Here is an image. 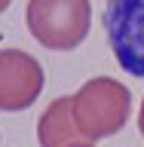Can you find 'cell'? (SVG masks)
<instances>
[{"label": "cell", "instance_id": "6da1fadb", "mask_svg": "<svg viewBox=\"0 0 144 147\" xmlns=\"http://www.w3.org/2000/svg\"><path fill=\"white\" fill-rule=\"evenodd\" d=\"M129 110H132L129 89L110 77H92L74 92V123L86 138V144L117 135L126 126Z\"/></svg>", "mask_w": 144, "mask_h": 147}, {"label": "cell", "instance_id": "7a4b0ae2", "mask_svg": "<svg viewBox=\"0 0 144 147\" xmlns=\"http://www.w3.org/2000/svg\"><path fill=\"white\" fill-rule=\"evenodd\" d=\"M25 22L46 49H74L89 34L92 6L86 0H34L25 9Z\"/></svg>", "mask_w": 144, "mask_h": 147}, {"label": "cell", "instance_id": "3957f363", "mask_svg": "<svg viewBox=\"0 0 144 147\" xmlns=\"http://www.w3.org/2000/svg\"><path fill=\"white\" fill-rule=\"evenodd\" d=\"M104 34L120 67L144 80V0H117L104 6Z\"/></svg>", "mask_w": 144, "mask_h": 147}, {"label": "cell", "instance_id": "277c9868", "mask_svg": "<svg viewBox=\"0 0 144 147\" xmlns=\"http://www.w3.org/2000/svg\"><path fill=\"white\" fill-rule=\"evenodd\" d=\"M43 64L22 49H0V110H25L43 92Z\"/></svg>", "mask_w": 144, "mask_h": 147}, {"label": "cell", "instance_id": "5b68a950", "mask_svg": "<svg viewBox=\"0 0 144 147\" xmlns=\"http://www.w3.org/2000/svg\"><path fill=\"white\" fill-rule=\"evenodd\" d=\"M37 138H40V147L86 144V138L80 135V129L74 123V95H62L43 110V117L37 123Z\"/></svg>", "mask_w": 144, "mask_h": 147}, {"label": "cell", "instance_id": "8992f818", "mask_svg": "<svg viewBox=\"0 0 144 147\" xmlns=\"http://www.w3.org/2000/svg\"><path fill=\"white\" fill-rule=\"evenodd\" d=\"M138 129H141V135H144V101H141V110H138Z\"/></svg>", "mask_w": 144, "mask_h": 147}, {"label": "cell", "instance_id": "52a82bcc", "mask_svg": "<svg viewBox=\"0 0 144 147\" xmlns=\"http://www.w3.org/2000/svg\"><path fill=\"white\" fill-rule=\"evenodd\" d=\"M3 9H6V0H0V12H3Z\"/></svg>", "mask_w": 144, "mask_h": 147}, {"label": "cell", "instance_id": "ba28073f", "mask_svg": "<svg viewBox=\"0 0 144 147\" xmlns=\"http://www.w3.org/2000/svg\"><path fill=\"white\" fill-rule=\"evenodd\" d=\"M77 147H92V144H77Z\"/></svg>", "mask_w": 144, "mask_h": 147}]
</instances>
